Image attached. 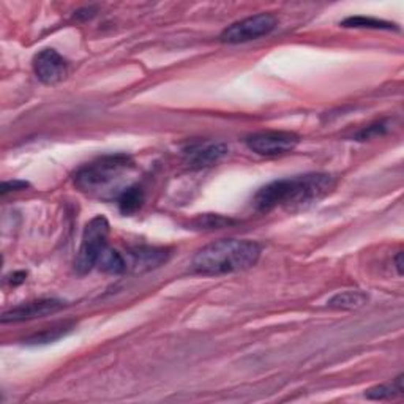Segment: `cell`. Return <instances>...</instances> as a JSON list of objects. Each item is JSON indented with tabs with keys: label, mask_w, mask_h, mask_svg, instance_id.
Returning a JSON list of instances; mask_svg holds the SVG:
<instances>
[{
	"label": "cell",
	"mask_w": 404,
	"mask_h": 404,
	"mask_svg": "<svg viewBox=\"0 0 404 404\" xmlns=\"http://www.w3.org/2000/svg\"><path fill=\"white\" fill-rule=\"evenodd\" d=\"M335 187V179L330 174H302L288 179L273 180L259 189L254 196V209L258 212H272L283 209L286 212L305 210L320 199H324Z\"/></svg>",
	"instance_id": "1"
},
{
	"label": "cell",
	"mask_w": 404,
	"mask_h": 404,
	"mask_svg": "<svg viewBox=\"0 0 404 404\" xmlns=\"http://www.w3.org/2000/svg\"><path fill=\"white\" fill-rule=\"evenodd\" d=\"M134 171V163L125 153L104 155L86 166L75 174V185L82 193L100 199H117L125 189L132 187L128 179Z\"/></svg>",
	"instance_id": "2"
},
{
	"label": "cell",
	"mask_w": 404,
	"mask_h": 404,
	"mask_svg": "<svg viewBox=\"0 0 404 404\" xmlns=\"http://www.w3.org/2000/svg\"><path fill=\"white\" fill-rule=\"evenodd\" d=\"M261 247L253 240L222 239L201 248L194 254L192 267L205 277L229 275L251 269L261 258Z\"/></svg>",
	"instance_id": "3"
},
{
	"label": "cell",
	"mask_w": 404,
	"mask_h": 404,
	"mask_svg": "<svg viewBox=\"0 0 404 404\" xmlns=\"http://www.w3.org/2000/svg\"><path fill=\"white\" fill-rule=\"evenodd\" d=\"M109 223L104 217H95L86 224L81 247L75 259V270L78 275H87L97 267L101 254L108 248Z\"/></svg>",
	"instance_id": "4"
},
{
	"label": "cell",
	"mask_w": 404,
	"mask_h": 404,
	"mask_svg": "<svg viewBox=\"0 0 404 404\" xmlns=\"http://www.w3.org/2000/svg\"><path fill=\"white\" fill-rule=\"evenodd\" d=\"M277 27V17L270 13H259L237 21L224 29L219 40L228 45H240L269 35Z\"/></svg>",
	"instance_id": "5"
},
{
	"label": "cell",
	"mask_w": 404,
	"mask_h": 404,
	"mask_svg": "<svg viewBox=\"0 0 404 404\" xmlns=\"http://www.w3.org/2000/svg\"><path fill=\"white\" fill-rule=\"evenodd\" d=\"M300 138L290 132H261L248 136L247 147L263 157H278L293 152Z\"/></svg>",
	"instance_id": "6"
},
{
	"label": "cell",
	"mask_w": 404,
	"mask_h": 404,
	"mask_svg": "<svg viewBox=\"0 0 404 404\" xmlns=\"http://www.w3.org/2000/svg\"><path fill=\"white\" fill-rule=\"evenodd\" d=\"M229 147L219 141H198L183 148V157L189 168H210L228 155Z\"/></svg>",
	"instance_id": "7"
},
{
	"label": "cell",
	"mask_w": 404,
	"mask_h": 404,
	"mask_svg": "<svg viewBox=\"0 0 404 404\" xmlns=\"http://www.w3.org/2000/svg\"><path fill=\"white\" fill-rule=\"evenodd\" d=\"M65 308V302L59 299H40L33 302L22 303L11 308L10 311L2 314V323H24V320H32L45 316H51Z\"/></svg>",
	"instance_id": "8"
},
{
	"label": "cell",
	"mask_w": 404,
	"mask_h": 404,
	"mask_svg": "<svg viewBox=\"0 0 404 404\" xmlns=\"http://www.w3.org/2000/svg\"><path fill=\"white\" fill-rule=\"evenodd\" d=\"M33 70L43 84L61 82L68 73V63L56 49H43L33 57Z\"/></svg>",
	"instance_id": "9"
},
{
	"label": "cell",
	"mask_w": 404,
	"mask_h": 404,
	"mask_svg": "<svg viewBox=\"0 0 404 404\" xmlns=\"http://www.w3.org/2000/svg\"><path fill=\"white\" fill-rule=\"evenodd\" d=\"M169 249L166 248L136 247L128 253V267H132L133 272L136 273L153 270L157 267L163 265L169 259Z\"/></svg>",
	"instance_id": "10"
},
{
	"label": "cell",
	"mask_w": 404,
	"mask_h": 404,
	"mask_svg": "<svg viewBox=\"0 0 404 404\" xmlns=\"http://www.w3.org/2000/svg\"><path fill=\"white\" fill-rule=\"evenodd\" d=\"M368 302V295L362 290H346V293H340L332 297L327 302L329 308L334 310H357L362 308Z\"/></svg>",
	"instance_id": "11"
},
{
	"label": "cell",
	"mask_w": 404,
	"mask_h": 404,
	"mask_svg": "<svg viewBox=\"0 0 404 404\" xmlns=\"http://www.w3.org/2000/svg\"><path fill=\"white\" fill-rule=\"evenodd\" d=\"M142 202H144V192H142V188L138 185L128 187L117 198L118 210H121L123 215H133V213L141 209Z\"/></svg>",
	"instance_id": "12"
},
{
	"label": "cell",
	"mask_w": 404,
	"mask_h": 404,
	"mask_svg": "<svg viewBox=\"0 0 404 404\" xmlns=\"http://www.w3.org/2000/svg\"><path fill=\"white\" fill-rule=\"evenodd\" d=\"M97 267L100 270L111 273V275H122V273L128 270L127 258H123L117 249H112L109 247L104 249L103 254H101Z\"/></svg>",
	"instance_id": "13"
},
{
	"label": "cell",
	"mask_w": 404,
	"mask_h": 404,
	"mask_svg": "<svg viewBox=\"0 0 404 404\" xmlns=\"http://www.w3.org/2000/svg\"><path fill=\"white\" fill-rule=\"evenodd\" d=\"M75 329V323H61L57 325H52L49 329H45L40 334H35L31 338H27L26 344H32V346H37V344H47V343H54L57 340H61L65 335H68L71 330Z\"/></svg>",
	"instance_id": "14"
},
{
	"label": "cell",
	"mask_w": 404,
	"mask_h": 404,
	"mask_svg": "<svg viewBox=\"0 0 404 404\" xmlns=\"http://www.w3.org/2000/svg\"><path fill=\"white\" fill-rule=\"evenodd\" d=\"M404 387H403V374H400L391 384H381L376 385L370 390L365 391V396L370 398V400H390V398H395L396 395H403Z\"/></svg>",
	"instance_id": "15"
},
{
	"label": "cell",
	"mask_w": 404,
	"mask_h": 404,
	"mask_svg": "<svg viewBox=\"0 0 404 404\" xmlns=\"http://www.w3.org/2000/svg\"><path fill=\"white\" fill-rule=\"evenodd\" d=\"M343 26L354 29H376V31H379V29H384V31H394V29H396L395 24L365 16H350L343 21Z\"/></svg>",
	"instance_id": "16"
},
{
	"label": "cell",
	"mask_w": 404,
	"mask_h": 404,
	"mask_svg": "<svg viewBox=\"0 0 404 404\" xmlns=\"http://www.w3.org/2000/svg\"><path fill=\"white\" fill-rule=\"evenodd\" d=\"M234 222L229 218H224L222 215H202L201 218L196 219V226L199 229H218L226 228V226L233 224Z\"/></svg>",
	"instance_id": "17"
},
{
	"label": "cell",
	"mask_w": 404,
	"mask_h": 404,
	"mask_svg": "<svg viewBox=\"0 0 404 404\" xmlns=\"http://www.w3.org/2000/svg\"><path fill=\"white\" fill-rule=\"evenodd\" d=\"M385 132H387V123L385 122L374 123V125H370V127L362 130V132L357 134V141H366V139H371V138H378V136H382Z\"/></svg>",
	"instance_id": "18"
},
{
	"label": "cell",
	"mask_w": 404,
	"mask_h": 404,
	"mask_svg": "<svg viewBox=\"0 0 404 404\" xmlns=\"http://www.w3.org/2000/svg\"><path fill=\"white\" fill-rule=\"evenodd\" d=\"M29 183L24 182V180H10V182H3L2 185V194L5 196L10 192H17V189H24L27 188Z\"/></svg>",
	"instance_id": "19"
},
{
	"label": "cell",
	"mask_w": 404,
	"mask_h": 404,
	"mask_svg": "<svg viewBox=\"0 0 404 404\" xmlns=\"http://www.w3.org/2000/svg\"><path fill=\"white\" fill-rule=\"evenodd\" d=\"M26 277H27L26 272H16V273H13V275L8 277V281H10L11 286H17V284L26 281Z\"/></svg>",
	"instance_id": "20"
},
{
	"label": "cell",
	"mask_w": 404,
	"mask_h": 404,
	"mask_svg": "<svg viewBox=\"0 0 404 404\" xmlns=\"http://www.w3.org/2000/svg\"><path fill=\"white\" fill-rule=\"evenodd\" d=\"M95 16V10L93 8H84V10H79L78 13L75 15V17H78V20H91V17Z\"/></svg>",
	"instance_id": "21"
},
{
	"label": "cell",
	"mask_w": 404,
	"mask_h": 404,
	"mask_svg": "<svg viewBox=\"0 0 404 404\" xmlns=\"http://www.w3.org/2000/svg\"><path fill=\"white\" fill-rule=\"evenodd\" d=\"M403 253H398L395 256V267H396V272L398 275L403 277Z\"/></svg>",
	"instance_id": "22"
}]
</instances>
